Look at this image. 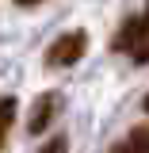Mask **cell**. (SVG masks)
<instances>
[{
  "mask_svg": "<svg viewBox=\"0 0 149 153\" xmlns=\"http://www.w3.org/2000/svg\"><path fill=\"white\" fill-rule=\"evenodd\" d=\"M88 50V35L84 31H65V35H57L50 42V50H46V65H54V69H65V65H76L80 57Z\"/></svg>",
  "mask_w": 149,
  "mask_h": 153,
  "instance_id": "6da1fadb",
  "label": "cell"
},
{
  "mask_svg": "<svg viewBox=\"0 0 149 153\" xmlns=\"http://www.w3.org/2000/svg\"><path fill=\"white\" fill-rule=\"evenodd\" d=\"M145 35H149V23L142 16H134V19H126V23L119 27V35L111 38V50H119V54H134V46H138Z\"/></svg>",
  "mask_w": 149,
  "mask_h": 153,
  "instance_id": "7a4b0ae2",
  "label": "cell"
},
{
  "mask_svg": "<svg viewBox=\"0 0 149 153\" xmlns=\"http://www.w3.org/2000/svg\"><path fill=\"white\" fill-rule=\"evenodd\" d=\"M57 107H61L57 92H46V96H38V100H35V111H31V119H27V130H31V134H42L46 126H50V123H54Z\"/></svg>",
  "mask_w": 149,
  "mask_h": 153,
  "instance_id": "3957f363",
  "label": "cell"
},
{
  "mask_svg": "<svg viewBox=\"0 0 149 153\" xmlns=\"http://www.w3.org/2000/svg\"><path fill=\"white\" fill-rule=\"evenodd\" d=\"M12 123H16V100H12V96H4V100H0V149H4V142H8Z\"/></svg>",
  "mask_w": 149,
  "mask_h": 153,
  "instance_id": "277c9868",
  "label": "cell"
},
{
  "mask_svg": "<svg viewBox=\"0 0 149 153\" xmlns=\"http://www.w3.org/2000/svg\"><path fill=\"white\" fill-rule=\"evenodd\" d=\"M134 153H149V126H134L130 130V142H126Z\"/></svg>",
  "mask_w": 149,
  "mask_h": 153,
  "instance_id": "5b68a950",
  "label": "cell"
},
{
  "mask_svg": "<svg viewBox=\"0 0 149 153\" xmlns=\"http://www.w3.org/2000/svg\"><path fill=\"white\" fill-rule=\"evenodd\" d=\"M38 153H69V142H65V134H54V138H50V142H46Z\"/></svg>",
  "mask_w": 149,
  "mask_h": 153,
  "instance_id": "8992f818",
  "label": "cell"
},
{
  "mask_svg": "<svg viewBox=\"0 0 149 153\" xmlns=\"http://www.w3.org/2000/svg\"><path fill=\"white\" fill-rule=\"evenodd\" d=\"M134 61H138V65H149V35L145 38H142V42H138V46H134Z\"/></svg>",
  "mask_w": 149,
  "mask_h": 153,
  "instance_id": "52a82bcc",
  "label": "cell"
},
{
  "mask_svg": "<svg viewBox=\"0 0 149 153\" xmlns=\"http://www.w3.org/2000/svg\"><path fill=\"white\" fill-rule=\"evenodd\" d=\"M19 8H35V4H42V0H16Z\"/></svg>",
  "mask_w": 149,
  "mask_h": 153,
  "instance_id": "ba28073f",
  "label": "cell"
},
{
  "mask_svg": "<svg viewBox=\"0 0 149 153\" xmlns=\"http://www.w3.org/2000/svg\"><path fill=\"white\" fill-rule=\"evenodd\" d=\"M142 19H145V23H149V0H145V12H142Z\"/></svg>",
  "mask_w": 149,
  "mask_h": 153,
  "instance_id": "9c48e42d",
  "label": "cell"
},
{
  "mask_svg": "<svg viewBox=\"0 0 149 153\" xmlns=\"http://www.w3.org/2000/svg\"><path fill=\"white\" fill-rule=\"evenodd\" d=\"M142 107H145V111H149V96H145V103H142Z\"/></svg>",
  "mask_w": 149,
  "mask_h": 153,
  "instance_id": "30bf717a",
  "label": "cell"
}]
</instances>
